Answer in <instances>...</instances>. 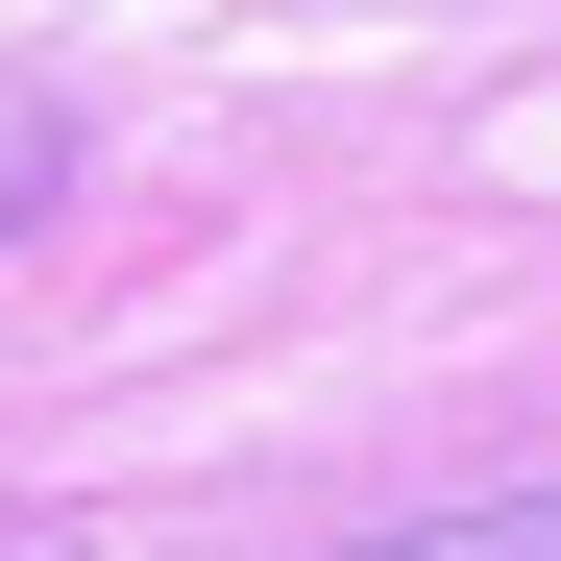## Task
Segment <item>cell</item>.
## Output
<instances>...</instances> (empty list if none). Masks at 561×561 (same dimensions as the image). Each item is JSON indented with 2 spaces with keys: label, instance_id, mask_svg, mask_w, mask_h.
<instances>
[{
  "label": "cell",
  "instance_id": "obj_1",
  "mask_svg": "<svg viewBox=\"0 0 561 561\" xmlns=\"http://www.w3.org/2000/svg\"><path fill=\"white\" fill-rule=\"evenodd\" d=\"M49 196H73V123H49V99H0V244H25Z\"/></svg>",
  "mask_w": 561,
  "mask_h": 561
},
{
  "label": "cell",
  "instance_id": "obj_2",
  "mask_svg": "<svg viewBox=\"0 0 561 561\" xmlns=\"http://www.w3.org/2000/svg\"><path fill=\"white\" fill-rule=\"evenodd\" d=\"M0 561H99V537H73V513H0Z\"/></svg>",
  "mask_w": 561,
  "mask_h": 561
}]
</instances>
